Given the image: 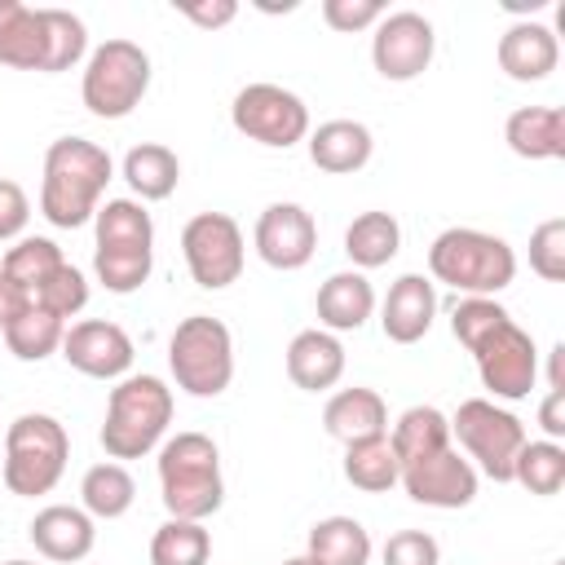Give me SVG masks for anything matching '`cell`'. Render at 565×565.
I'll use <instances>...</instances> for the list:
<instances>
[{
  "mask_svg": "<svg viewBox=\"0 0 565 565\" xmlns=\"http://www.w3.org/2000/svg\"><path fill=\"white\" fill-rule=\"evenodd\" d=\"M547 388H565V344H552L547 353Z\"/></svg>",
  "mask_w": 565,
  "mask_h": 565,
  "instance_id": "45",
  "label": "cell"
},
{
  "mask_svg": "<svg viewBox=\"0 0 565 565\" xmlns=\"http://www.w3.org/2000/svg\"><path fill=\"white\" fill-rule=\"evenodd\" d=\"M4 565H35V561H4Z\"/></svg>",
  "mask_w": 565,
  "mask_h": 565,
  "instance_id": "47",
  "label": "cell"
},
{
  "mask_svg": "<svg viewBox=\"0 0 565 565\" xmlns=\"http://www.w3.org/2000/svg\"><path fill=\"white\" fill-rule=\"evenodd\" d=\"M450 437H459V446L468 450V463L490 481H512V459L530 441L525 424L490 397L459 402V411L450 415Z\"/></svg>",
  "mask_w": 565,
  "mask_h": 565,
  "instance_id": "10",
  "label": "cell"
},
{
  "mask_svg": "<svg viewBox=\"0 0 565 565\" xmlns=\"http://www.w3.org/2000/svg\"><path fill=\"white\" fill-rule=\"evenodd\" d=\"M322 428H327V437L353 446V441H366V437L388 433V406H384V397L375 388L353 384V388H340V393L327 397Z\"/></svg>",
  "mask_w": 565,
  "mask_h": 565,
  "instance_id": "22",
  "label": "cell"
},
{
  "mask_svg": "<svg viewBox=\"0 0 565 565\" xmlns=\"http://www.w3.org/2000/svg\"><path fill=\"white\" fill-rule=\"evenodd\" d=\"M530 269L543 282H561L565 278V216H552V221L534 225V234H530Z\"/></svg>",
  "mask_w": 565,
  "mask_h": 565,
  "instance_id": "38",
  "label": "cell"
},
{
  "mask_svg": "<svg viewBox=\"0 0 565 565\" xmlns=\"http://www.w3.org/2000/svg\"><path fill=\"white\" fill-rule=\"evenodd\" d=\"M26 221H31V199H26V190H22L18 181L0 177V243L22 238Z\"/></svg>",
  "mask_w": 565,
  "mask_h": 565,
  "instance_id": "41",
  "label": "cell"
},
{
  "mask_svg": "<svg viewBox=\"0 0 565 565\" xmlns=\"http://www.w3.org/2000/svg\"><path fill=\"white\" fill-rule=\"evenodd\" d=\"M71 459V437L66 428L44 415V411H26L4 428V455H0V477L4 490L18 499H40L49 494Z\"/></svg>",
  "mask_w": 565,
  "mask_h": 565,
  "instance_id": "7",
  "label": "cell"
},
{
  "mask_svg": "<svg viewBox=\"0 0 565 565\" xmlns=\"http://www.w3.org/2000/svg\"><path fill=\"white\" fill-rule=\"evenodd\" d=\"M168 366L190 397H221L234 380V335L212 313H190L168 335Z\"/></svg>",
  "mask_w": 565,
  "mask_h": 565,
  "instance_id": "8",
  "label": "cell"
},
{
  "mask_svg": "<svg viewBox=\"0 0 565 565\" xmlns=\"http://www.w3.org/2000/svg\"><path fill=\"white\" fill-rule=\"evenodd\" d=\"M305 556L313 565H366L371 561V534L353 516H322L309 530Z\"/></svg>",
  "mask_w": 565,
  "mask_h": 565,
  "instance_id": "28",
  "label": "cell"
},
{
  "mask_svg": "<svg viewBox=\"0 0 565 565\" xmlns=\"http://www.w3.org/2000/svg\"><path fill=\"white\" fill-rule=\"evenodd\" d=\"M561 62V44H556V31L543 26V22H512L503 35H499V71L516 84H539L556 71Z\"/></svg>",
  "mask_w": 565,
  "mask_h": 565,
  "instance_id": "19",
  "label": "cell"
},
{
  "mask_svg": "<svg viewBox=\"0 0 565 565\" xmlns=\"http://www.w3.org/2000/svg\"><path fill=\"white\" fill-rule=\"evenodd\" d=\"M132 499H137V481H132V472H128L124 463H115V459L93 463V468L84 472V481H79V503H84V512H88L93 521H115V516H124V512L132 508Z\"/></svg>",
  "mask_w": 565,
  "mask_h": 565,
  "instance_id": "30",
  "label": "cell"
},
{
  "mask_svg": "<svg viewBox=\"0 0 565 565\" xmlns=\"http://www.w3.org/2000/svg\"><path fill=\"white\" fill-rule=\"evenodd\" d=\"M477 481H481V472H477L455 446H446V450H437V455H424V459H415V463H402V477H397V486H402L415 503L441 508V512L468 508V503L477 499Z\"/></svg>",
  "mask_w": 565,
  "mask_h": 565,
  "instance_id": "15",
  "label": "cell"
},
{
  "mask_svg": "<svg viewBox=\"0 0 565 565\" xmlns=\"http://www.w3.org/2000/svg\"><path fill=\"white\" fill-rule=\"evenodd\" d=\"M375 313V287L366 282L362 269H340L318 287V322L322 331H358Z\"/></svg>",
  "mask_w": 565,
  "mask_h": 565,
  "instance_id": "24",
  "label": "cell"
},
{
  "mask_svg": "<svg viewBox=\"0 0 565 565\" xmlns=\"http://www.w3.org/2000/svg\"><path fill=\"white\" fill-rule=\"evenodd\" d=\"M539 424H543L547 441H561L565 437V388H547V397L539 406Z\"/></svg>",
  "mask_w": 565,
  "mask_h": 565,
  "instance_id": "43",
  "label": "cell"
},
{
  "mask_svg": "<svg viewBox=\"0 0 565 565\" xmlns=\"http://www.w3.org/2000/svg\"><path fill=\"white\" fill-rule=\"evenodd\" d=\"M26 309H31V296H26V291H22V287L0 269V331H4L18 313H26Z\"/></svg>",
  "mask_w": 565,
  "mask_h": 565,
  "instance_id": "44",
  "label": "cell"
},
{
  "mask_svg": "<svg viewBox=\"0 0 565 565\" xmlns=\"http://www.w3.org/2000/svg\"><path fill=\"white\" fill-rule=\"evenodd\" d=\"M57 353L66 358V366H75L88 380H124L132 371V358H137L132 335L119 322H106V318L71 322Z\"/></svg>",
  "mask_w": 565,
  "mask_h": 565,
  "instance_id": "16",
  "label": "cell"
},
{
  "mask_svg": "<svg viewBox=\"0 0 565 565\" xmlns=\"http://www.w3.org/2000/svg\"><path fill=\"white\" fill-rule=\"evenodd\" d=\"M31 305H40V309H49L53 318H62V322H71L84 305H88V278L71 265V260H62L35 291H31Z\"/></svg>",
  "mask_w": 565,
  "mask_h": 565,
  "instance_id": "36",
  "label": "cell"
},
{
  "mask_svg": "<svg viewBox=\"0 0 565 565\" xmlns=\"http://www.w3.org/2000/svg\"><path fill=\"white\" fill-rule=\"evenodd\" d=\"M177 13L190 18V22L203 26V31H216V26H230V22L238 18V4H234V0H212V4H207V0H203V4L190 0V4H177Z\"/></svg>",
  "mask_w": 565,
  "mask_h": 565,
  "instance_id": "42",
  "label": "cell"
},
{
  "mask_svg": "<svg viewBox=\"0 0 565 565\" xmlns=\"http://www.w3.org/2000/svg\"><path fill=\"white\" fill-rule=\"evenodd\" d=\"M230 124L269 150H287L309 137V106L282 84H243L230 102Z\"/></svg>",
  "mask_w": 565,
  "mask_h": 565,
  "instance_id": "12",
  "label": "cell"
},
{
  "mask_svg": "<svg viewBox=\"0 0 565 565\" xmlns=\"http://www.w3.org/2000/svg\"><path fill=\"white\" fill-rule=\"evenodd\" d=\"M388 441H393V455L397 463H415L424 455H437L450 446V419L437 411V406H411L397 415V424L388 428Z\"/></svg>",
  "mask_w": 565,
  "mask_h": 565,
  "instance_id": "29",
  "label": "cell"
},
{
  "mask_svg": "<svg viewBox=\"0 0 565 565\" xmlns=\"http://www.w3.org/2000/svg\"><path fill=\"white\" fill-rule=\"evenodd\" d=\"M433 318H437V287H433V278H424V274H402V278L388 287L384 305H380V327H384V335H388L393 344H415V340H424L428 327H433Z\"/></svg>",
  "mask_w": 565,
  "mask_h": 565,
  "instance_id": "20",
  "label": "cell"
},
{
  "mask_svg": "<svg viewBox=\"0 0 565 565\" xmlns=\"http://www.w3.org/2000/svg\"><path fill=\"white\" fill-rule=\"evenodd\" d=\"M402 252V225L393 212H358L344 230V256L366 274Z\"/></svg>",
  "mask_w": 565,
  "mask_h": 565,
  "instance_id": "27",
  "label": "cell"
},
{
  "mask_svg": "<svg viewBox=\"0 0 565 565\" xmlns=\"http://www.w3.org/2000/svg\"><path fill=\"white\" fill-rule=\"evenodd\" d=\"M556 565H565V561H556Z\"/></svg>",
  "mask_w": 565,
  "mask_h": 565,
  "instance_id": "48",
  "label": "cell"
},
{
  "mask_svg": "<svg viewBox=\"0 0 565 565\" xmlns=\"http://www.w3.org/2000/svg\"><path fill=\"white\" fill-rule=\"evenodd\" d=\"M468 353L477 362L481 388H490V402L530 397V388L539 380V349H534V335L512 322V313L499 327H490Z\"/></svg>",
  "mask_w": 565,
  "mask_h": 565,
  "instance_id": "11",
  "label": "cell"
},
{
  "mask_svg": "<svg viewBox=\"0 0 565 565\" xmlns=\"http://www.w3.org/2000/svg\"><path fill=\"white\" fill-rule=\"evenodd\" d=\"M150 88V53L132 40H106L88 53L84 62V79H79V97L88 106V115L97 119H124L141 106Z\"/></svg>",
  "mask_w": 565,
  "mask_h": 565,
  "instance_id": "9",
  "label": "cell"
},
{
  "mask_svg": "<svg viewBox=\"0 0 565 565\" xmlns=\"http://www.w3.org/2000/svg\"><path fill=\"white\" fill-rule=\"evenodd\" d=\"M380 561L384 565H441V547L428 530H397L388 534Z\"/></svg>",
  "mask_w": 565,
  "mask_h": 565,
  "instance_id": "39",
  "label": "cell"
},
{
  "mask_svg": "<svg viewBox=\"0 0 565 565\" xmlns=\"http://www.w3.org/2000/svg\"><path fill=\"white\" fill-rule=\"evenodd\" d=\"M66 256H62V247L53 243V238H40V234H26V238H18L9 252H4V260H0V269L31 296L57 265H62Z\"/></svg>",
  "mask_w": 565,
  "mask_h": 565,
  "instance_id": "35",
  "label": "cell"
},
{
  "mask_svg": "<svg viewBox=\"0 0 565 565\" xmlns=\"http://www.w3.org/2000/svg\"><path fill=\"white\" fill-rule=\"evenodd\" d=\"M207 556H212V534L203 521L168 516L150 534V565H207Z\"/></svg>",
  "mask_w": 565,
  "mask_h": 565,
  "instance_id": "32",
  "label": "cell"
},
{
  "mask_svg": "<svg viewBox=\"0 0 565 565\" xmlns=\"http://www.w3.org/2000/svg\"><path fill=\"white\" fill-rule=\"evenodd\" d=\"M35 552L44 561H57V565H75L93 552L97 543V525L84 508H71V503H49L35 512V521L26 525Z\"/></svg>",
  "mask_w": 565,
  "mask_h": 565,
  "instance_id": "18",
  "label": "cell"
},
{
  "mask_svg": "<svg viewBox=\"0 0 565 565\" xmlns=\"http://www.w3.org/2000/svg\"><path fill=\"white\" fill-rule=\"evenodd\" d=\"M512 481L525 486L530 494H556L565 486V446L561 441H525L512 459Z\"/></svg>",
  "mask_w": 565,
  "mask_h": 565,
  "instance_id": "34",
  "label": "cell"
},
{
  "mask_svg": "<svg viewBox=\"0 0 565 565\" xmlns=\"http://www.w3.org/2000/svg\"><path fill=\"white\" fill-rule=\"evenodd\" d=\"M181 256H185L190 278L203 291H221V287L238 282L243 260H247V243H243V230L230 212H199L181 230Z\"/></svg>",
  "mask_w": 565,
  "mask_h": 565,
  "instance_id": "13",
  "label": "cell"
},
{
  "mask_svg": "<svg viewBox=\"0 0 565 565\" xmlns=\"http://www.w3.org/2000/svg\"><path fill=\"white\" fill-rule=\"evenodd\" d=\"M437 53V35H433V22L415 9H397V13H384L375 22V35H371V62L384 79L393 84H406V79H419L428 71Z\"/></svg>",
  "mask_w": 565,
  "mask_h": 565,
  "instance_id": "14",
  "label": "cell"
},
{
  "mask_svg": "<svg viewBox=\"0 0 565 565\" xmlns=\"http://www.w3.org/2000/svg\"><path fill=\"white\" fill-rule=\"evenodd\" d=\"M428 274L433 282H446L459 296H499L516 278V252L499 234L450 225L428 247Z\"/></svg>",
  "mask_w": 565,
  "mask_h": 565,
  "instance_id": "5",
  "label": "cell"
},
{
  "mask_svg": "<svg viewBox=\"0 0 565 565\" xmlns=\"http://www.w3.org/2000/svg\"><path fill=\"white\" fill-rule=\"evenodd\" d=\"M62 335H66V322L53 318L49 309L31 305L26 313H18L9 327H4V344L18 362H44L49 353L62 349Z\"/></svg>",
  "mask_w": 565,
  "mask_h": 565,
  "instance_id": "33",
  "label": "cell"
},
{
  "mask_svg": "<svg viewBox=\"0 0 565 565\" xmlns=\"http://www.w3.org/2000/svg\"><path fill=\"white\" fill-rule=\"evenodd\" d=\"M508 318V309L494 300V296H459L455 300V309H450V335L463 344V349H472L490 327H499Z\"/></svg>",
  "mask_w": 565,
  "mask_h": 565,
  "instance_id": "37",
  "label": "cell"
},
{
  "mask_svg": "<svg viewBox=\"0 0 565 565\" xmlns=\"http://www.w3.org/2000/svg\"><path fill=\"white\" fill-rule=\"evenodd\" d=\"M159 494L168 516L207 521L225 503L221 450L207 433H177L159 446Z\"/></svg>",
  "mask_w": 565,
  "mask_h": 565,
  "instance_id": "4",
  "label": "cell"
},
{
  "mask_svg": "<svg viewBox=\"0 0 565 565\" xmlns=\"http://www.w3.org/2000/svg\"><path fill=\"white\" fill-rule=\"evenodd\" d=\"M252 243L269 269H305L318 252V221L300 203H269L256 216Z\"/></svg>",
  "mask_w": 565,
  "mask_h": 565,
  "instance_id": "17",
  "label": "cell"
},
{
  "mask_svg": "<svg viewBox=\"0 0 565 565\" xmlns=\"http://www.w3.org/2000/svg\"><path fill=\"white\" fill-rule=\"evenodd\" d=\"M97 247H93V269L97 282L115 296H128L146 287L154 269V221L146 203L137 199H106L93 216Z\"/></svg>",
  "mask_w": 565,
  "mask_h": 565,
  "instance_id": "3",
  "label": "cell"
},
{
  "mask_svg": "<svg viewBox=\"0 0 565 565\" xmlns=\"http://www.w3.org/2000/svg\"><path fill=\"white\" fill-rule=\"evenodd\" d=\"M88 53V31L71 9H31L0 0V66L57 75Z\"/></svg>",
  "mask_w": 565,
  "mask_h": 565,
  "instance_id": "2",
  "label": "cell"
},
{
  "mask_svg": "<svg viewBox=\"0 0 565 565\" xmlns=\"http://www.w3.org/2000/svg\"><path fill=\"white\" fill-rule=\"evenodd\" d=\"M344 375V344L340 335L322 331V327H309V331H296L291 344H287V380L305 393H327L335 388Z\"/></svg>",
  "mask_w": 565,
  "mask_h": 565,
  "instance_id": "21",
  "label": "cell"
},
{
  "mask_svg": "<svg viewBox=\"0 0 565 565\" xmlns=\"http://www.w3.org/2000/svg\"><path fill=\"white\" fill-rule=\"evenodd\" d=\"M384 13H388V9H384L380 0H322V18H327V26H331V31H344V35L375 26Z\"/></svg>",
  "mask_w": 565,
  "mask_h": 565,
  "instance_id": "40",
  "label": "cell"
},
{
  "mask_svg": "<svg viewBox=\"0 0 565 565\" xmlns=\"http://www.w3.org/2000/svg\"><path fill=\"white\" fill-rule=\"evenodd\" d=\"M172 424V388L159 375H124L110 388L106 419H102V450L119 459L150 455Z\"/></svg>",
  "mask_w": 565,
  "mask_h": 565,
  "instance_id": "6",
  "label": "cell"
},
{
  "mask_svg": "<svg viewBox=\"0 0 565 565\" xmlns=\"http://www.w3.org/2000/svg\"><path fill=\"white\" fill-rule=\"evenodd\" d=\"M124 181L137 194V203H159V199H168L177 190L181 159H177V150H168L159 141H141V146H132L124 154Z\"/></svg>",
  "mask_w": 565,
  "mask_h": 565,
  "instance_id": "26",
  "label": "cell"
},
{
  "mask_svg": "<svg viewBox=\"0 0 565 565\" xmlns=\"http://www.w3.org/2000/svg\"><path fill=\"white\" fill-rule=\"evenodd\" d=\"M371 154H375V137L358 119H327L309 132V159H313V168H322L331 177H349V172L366 168Z\"/></svg>",
  "mask_w": 565,
  "mask_h": 565,
  "instance_id": "23",
  "label": "cell"
},
{
  "mask_svg": "<svg viewBox=\"0 0 565 565\" xmlns=\"http://www.w3.org/2000/svg\"><path fill=\"white\" fill-rule=\"evenodd\" d=\"M397 477H402V463H397V455H393L388 433L344 446V481H349L353 490L384 494V490L397 486Z\"/></svg>",
  "mask_w": 565,
  "mask_h": 565,
  "instance_id": "31",
  "label": "cell"
},
{
  "mask_svg": "<svg viewBox=\"0 0 565 565\" xmlns=\"http://www.w3.org/2000/svg\"><path fill=\"white\" fill-rule=\"evenodd\" d=\"M282 565H313L309 556H291V561H282Z\"/></svg>",
  "mask_w": 565,
  "mask_h": 565,
  "instance_id": "46",
  "label": "cell"
},
{
  "mask_svg": "<svg viewBox=\"0 0 565 565\" xmlns=\"http://www.w3.org/2000/svg\"><path fill=\"white\" fill-rule=\"evenodd\" d=\"M503 141L521 159H565V110L521 106L503 124Z\"/></svg>",
  "mask_w": 565,
  "mask_h": 565,
  "instance_id": "25",
  "label": "cell"
},
{
  "mask_svg": "<svg viewBox=\"0 0 565 565\" xmlns=\"http://www.w3.org/2000/svg\"><path fill=\"white\" fill-rule=\"evenodd\" d=\"M115 177L110 154L88 137H57L44 150L40 177V212L57 230H79L97 216L102 194Z\"/></svg>",
  "mask_w": 565,
  "mask_h": 565,
  "instance_id": "1",
  "label": "cell"
}]
</instances>
